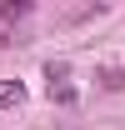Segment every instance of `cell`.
Here are the masks:
<instances>
[{
	"instance_id": "obj_1",
	"label": "cell",
	"mask_w": 125,
	"mask_h": 130,
	"mask_svg": "<svg viewBox=\"0 0 125 130\" xmlns=\"http://www.w3.org/2000/svg\"><path fill=\"white\" fill-rule=\"evenodd\" d=\"M70 70H65V65H50V95L60 100V105H70V100H75V90H70Z\"/></svg>"
},
{
	"instance_id": "obj_2",
	"label": "cell",
	"mask_w": 125,
	"mask_h": 130,
	"mask_svg": "<svg viewBox=\"0 0 125 130\" xmlns=\"http://www.w3.org/2000/svg\"><path fill=\"white\" fill-rule=\"evenodd\" d=\"M20 100H25V85L20 80H0V110H15Z\"/></svg>"
},
{
	"instance_id": "obj_3",
	"label": "cell",
	"mask_w": 125,
	"mask_h": 130,
	"mask_svg": "<svg viewBox=\"0 0 125 130\" xmlns=\"http://www.w3.org/2000/svg\"><path fill=\"white\" fill-rule=\"evenodd\" d=\"M100 80H105V90H120V85H125V70L110 65V70H100Z\"/></svg>"
}]
</instances>
